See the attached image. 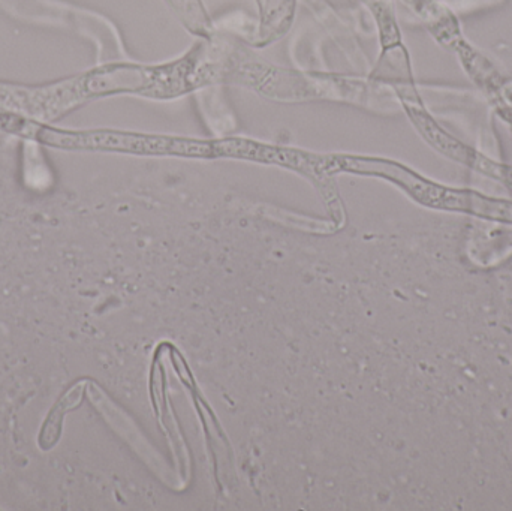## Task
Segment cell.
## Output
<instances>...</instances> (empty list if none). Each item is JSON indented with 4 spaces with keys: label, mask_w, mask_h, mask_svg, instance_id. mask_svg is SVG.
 <instances>
[{
    "label": "cell",
    "mask_w": 512,
    "mask_h": 511,
    "mask_svg": "<svg viewBox=\"0 0 512 511\" xmlns=\"http://www.w3.org/2000/svg\"><path fill=\"white\" fill-rule=\"evenodd\" d=\"M436 207L442 209L460 210V212L472 213L481 218L498 219V221L511 222L512 203L484 197L469 191H454V189H442Z\"/></svg>",
    "instance_id": "cell-1"
}]
</instances>
